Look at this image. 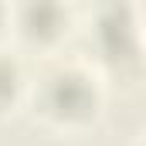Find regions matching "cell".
Listing matches in <instances>:
<instances>
[{
    "label": "cell",
    "mask_w": 146,
    "mask_h": 146,
    "mask_svg": "<svg viewBox=\"0 0 146 146\" xmlns=\"http://www.w3.org/2000/svg\"><path fill=\"white\" fill-rule=\"evenodd\" d=\"M27 99L54 129H82L102 109V82L85 61L58 58L48 61L34 78H27Z\"/></svg>",
    "instance_id": "obj_1"
},
{
    "label": "cell",
    "mask_w": 146,
    "mask_h": 146,
    "mask_svg": "<svg viewBox=\"0 0 146 146\" xmlns=\"http://www.w3.org/2000/svg\"><path fill=\"white\" fill-rule=\"evenodd\" d=\"M68 24H72V10L54 3V0H31V3H21L10 10V31L37 48H51L58 44L61 37L68 34Z\"/></svg>",
    "instance_id": "obj_2"
},
{
    "label": "cell",
    "mask_w": 146,
    "mask_h": 146,
    "mask_svg": "<svg viewBox=\"0 0 146 146\" xmlns=\"http://www.w3.org/2000/svg\"><path fill=\"white\" fill-rule=\"evenodd\" d=\"M27 95V75L10 51H0V115Z\"/></svg>",
    "instance_id": "obj_3"
},
{
    "label": "cell",
    "mask_w": 146,
    "mask_h": 146,
    "mask_svg": "<svg viewBox=\"0 0 146 146\" xmlns=\"http://www.w3.org/2000/svg\"><path fill=\"white\" fill-rule=\"evenodd\" d=\"M7 27H10V7H3V3H0V34H3Z\"/></svg>",
    "instance_id": "obj_4"
}]
</instances>
